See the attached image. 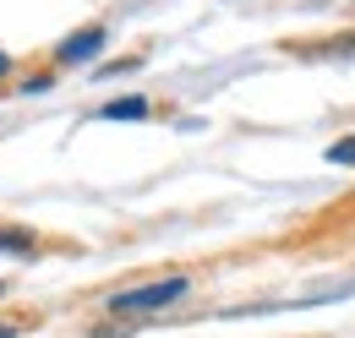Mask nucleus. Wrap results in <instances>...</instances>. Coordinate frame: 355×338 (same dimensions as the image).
I'll use <instances>...</instances> for the list:
<instances>
[{
	"label": "nucleus",
	"mask_w": 355,
	"mask_h": 338,
	"mask_svg": "<svg viewBox=\"0 0 355 338\" xmlns=\"http://www.w3.org/2000/svg\"><path fill=\"white\" fill-rule=\"evenodd\" d=\"M98 49H104V28H83V33H71V39L60 44V60H66V66H83Z\"/></svg>",
	"instance_id": "obj_2"
},
{
	"label": "nucleus",
	"mask_w": 355,
	"mask_h": 338,
	"mask_svg": "<svg viewBox=\"0 0 355 338\" xmlns=\"http://www.w3.org/2000/svg\"><path fill=\"white\" fill-rule=\"evenodd\" d=\"M328 159H334V164H355V136H350V142H334Z\"/></svg>",
	"instance_id": "obj_5"
},
{
	"label": "nucleus",
	"mask_w": 355,
	"mask_h": 338,
	"mask_svg": "<svg viewBox=\"0 0 355 338\" xmlns=\"http://www.w3.org/2000/svg\"><path fill=\"white\" fill-rule=\"evenodd\" d=\"M0 71H6V55H0Z\"/></svg>",
	"instance_id": "obj_7"
},
{
	"label": "nucleus",
	"mask_w": 355,
	"mask_h": 338,
	"mask_svg": "<svg viewBox=\"0 0 355 338\" xmlns=\"http://www.w3.org/2000/svg\"><path fill=\"white\" fill-rule=\"evenodd\" d=\"M0 295H6V284H0Z\"/></svg>",
	"instance_id": "obj_8"
},
{
	"label": "nucleus",
	"mask_w": 355,
	"mask_h": 338,
	"mask_svg": "<svg viewBox=\"0 0 355 338\" xmlns=\"http://www.w3.org/2000/svg\"><path fill=\"white\" fill-rule=\"evenodd\" d=\"M0 338H17V328H0Z\"/></svg>",
	"instance_id": "obj_6"
},
{
	"label": "nucleus",
	"mask_w": 355,
	"mask_h": 338,
	"mask_svg": "<svg viewBox=\"0 0 355 338\" xmlns=\"http://www.w3.org/2000/svg\"><path fill=\"white\" fill-rule=\"evenodd\" d=\"M98 115H104V121H142V115H148V98H115V104H104Z\"/></svg>",
	"instance_id": "obj_3"
},
{
	"label": "nucleus",
	"mask_w": 355,
	"mask_h": 338,
	"mask_svg": "<svg viewBox=\"0 0 355 338\" xmlns=\"http://www.w3.org/2000/svg\"><path fill=\"white\" fill-rule=\"evenodd\" d=\"M186 295V278H164V284H142L132 295H115L110 300V311L115 317H142V311H159V305H170V300Z\"/></svg>",
	"instance_id": "obj_1"
},
{
	"label": "nucleus",
	"mask_w": 355,
	"mask_h": 338,
	"mask_svg": "<svg viewBox=\"0 0 355 338\" xmlns=\"http://www.w3.org/2000/svg\"><path fill=\"white\" fill-rule=\"evenodd\" d=\"M0 251L28 256V251H33V235H22V229H0Z\"/></svg>",
	"instance_id": "obj_4"
}]
</instances>
